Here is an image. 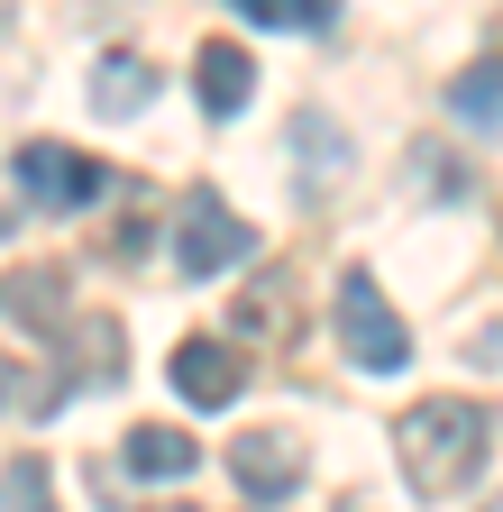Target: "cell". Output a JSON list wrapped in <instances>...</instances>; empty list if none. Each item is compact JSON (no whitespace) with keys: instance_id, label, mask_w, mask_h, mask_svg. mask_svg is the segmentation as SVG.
I'll list each match as a JSON object with an SVG mask.
<instances>
[{"instance_id":"6","label":"cell","mask_w":503,"mask_h":512,"mask_svg":"<svg viewBox=\"0 0 503 512\" xmlns=\"http://www.w3.org/2000/svg\"><path fill=\"white\" fill-rule=\"evenodd\" d=\"M174 394L193 403V412L238 403V394H247V366H238V348H220V339H183V348H174Z\"/></svg>"},{"instance_id":"10","label":"cell","mask_w":503,"mask_h":512,"mask_svg":"<svg viewBox=\"0 0 503 512\" xmlns=\"http://www.w3.org/2000/svg\"><path fill=\"white\" fill-rule=\"evenodd\" d=\"M449 110L467 128H485V138H503V55L494 64H467V74L449 83Z\"/></svg>"},{"instance_id":"7","label":"cell","mask_w":503,"mask_h":512,"mask_svg":"<svg viewBox=\"0 0 503 512\" xmlns=\"http://www.w3.org/2000/svg\"><path fill=\"white\" fill-rule=\"evenodd\" d=\"M193 92H202V110H211V119L247 110V92H257V64H247V46H229V37L193 46Z\"/></svg>"},{"instance_id":"15","label":"cell","mask_w":503,"mask_h":512,"mask_svg":"<svg viewBox=\"0 0 503 512\" xmlns=\"http://www.w3.org/2000/svg\"><path fill=\"white\" fill-rule=\"evenodd\" d=\"M0 512H55L46 458H10V467H0Z\"/></svg>"},{"instance_id":"13","label":"cell","mask_w":503,"mask_h":512,"mask_svg":"<svg viewBox=\"0 0 503 512\" xmlns=\"http://www.w3.org/2000/svg\"><path fill=\"white\" fill-rule=\"evenodd\" d=\"M55 403H65V375H28V357H0V412L46 421Z\"/></svg>"},{"instance_id":"14","label":"cell","mask_w":503,"mask_h":512,"mask_svg":"<svg viewBox=\"0 0 503 512\" xmlns=\"http://www.w3.org/2000/svg\"><path fill=\"white\" fill-rule=\"evenodd\" d=\"M74 348H83V375H129V339H119V320H101V311H83L74 320Z\"/></svg>"},{"instance_id":"1","label":"cell","mask_w":503,"mask_h":512,"mask_svg":"<svg viewBox=\"0 0 503 512\" xmlns=\"http://www.w3.org/2000/svg\"><path fill=\"white\" fill-rule=\"evenodd\" d=\"M485 448H494V412L476 394H421L403 421H394V458H403V485L421 503H449L467 494V476L485 467Z\"/></svg>"},{"instance_id":"5","label":"cell","mask_w":503,"mask_h":512,"mask_svg":"<svg viewBox=\"0 0 503 512\" xmlns=\"http://www.w3.org/2000/svg\"><path fill=\"white\" fill-rule=\"evenodd\" d=\"M229 476H238V494L284 503V494L302 485V439H293V430H247V439L229 448Z\"/></svg>"},{"instance_id":"3","label":"cell","mask_w":503,"mask_h":512,"mask_svg":"<svg viewBox=\"0 0 503 512\" xmlns=\"http://www.w3.org/2000/svg\"><path fill=\"white\" fill-rule=\"evenodd\" d=\"M247 247H257V238H247V220L220 202V192H193V202H183V220H174V266L193 275V284L202 275H229Z\"/></svg>"},{"instance_id":"8","label":"cell","mask_w":503,"mask_h":512,"mask_svg":"<svg viewBox=\"0 0 503 512\" xmlns=\"http://www.w3.org/2000/svg\"><path fill=\"white\" fill-rule=\"evenodd\" d=\"M193 458H202V439L174 430V421H138L129 448H119V467H129V476H193Z\"/></svg>"},{"instance_id":"18","label":"cell","mask_w":503,"mask_h":512,"mask_svg":"<svg viewBox=\"0 0 503 512\" xmlns=\"http://www.w3.org/2000/svg\"><path fill=\"white\" fill-rule=\"evenodd\" d=\"M147 512H193V503H147Z\"/></svg>"},{"instance_id":"19","label":"cell","mask_w":503,"mask_h":512,"mask_svg":"<svg viewBox=\"0 0 503 512\" xmlns=\"http://www.w3.org/2000/svg\"><path fill=\"white\" fill-rule=\"evenodd\" d=\"M485 512H503V494H494V503H485Z\"/></svg>"},{"instance_id":"17","label":"cell","mask_w":503,"mask_h":512,"mask_svg":"<svg viewBox=\"0 0 503 512\" xmlns=\"http://www.w3.org/2000/svg\"><path fill=\"white\" fill-rule=\"evenodd\" d=\"M247 19H266V28H330L339 0H238Z\"/></svg>"},{"instance_id":"11","label":"cell","mask_w":503,"mask_h":512,"mask_svg":"<svg viewBox=\"0 0 503 512\" xmlns=\"http://www.w3.org/2000/svg\"><path fill=\"white\" fill-rule=\"evenodd\" d=\"M238 330L247 339H293V275H257V293H238Z\"/></svg>"},{"instance_id":"9","label":"cell","mask_w":503,"mask_h":512,"mask_svg":"<svg viewBox=\"0 0 503 512\" xmlns=\"http://www.w3.org/2000/svg\"><path fill=\"white\" fill-rule=\"evenodd\" d=\"M147 101H156V74H147L138 55H101L92 64V110L101 119H138Z\"/></svg>"},{"instance_id":"16","label":"cell","mask_w":503,"mask_h":512,"mask_svg":"<svg viewBox=\"0 0 503 512\" xmlns=\"http://www.w3.org/2000/svg\"><path fill=\"white\" fill-rule=\"evenodd\" d=\"M293 138H302V192H321L330 165L348 174V147H330V119H321V110H302V119H293Z\"/></svg>"},{"instance_id":"12","label":"cell","mask_w":503,"mask_h":512,"mask_svg":"<svg viewBox=\"0 0 503 512\" xmlns=\"http://www.w3.org/2000/svg\"><path fill=\"white\" fill-rule=\"evenodd\" d=\"M0 311L28 320V330H46L55 311H65V275L55 266H28V275H0Z\"/></svg>"},{"instance_id":"4","label":"cell","mask_w":503,"mask_h":512,"mask_svg":"<svg viewBox=\"0 0 503 512\" xmlns=\"http://www.w3.org/2000/svg\"><path fill=\"white\" fill-rule=\"evenodd\" d=\"M19 192H28L37 211H83L92 192H101V165L74 156L65 138H37V147H19Z\"/></svg>"},{"instance_id":"2","label":"cell","mask_w":503,"mask_h":512,"mask_svg":"<svg viewBox=\"0 0 503 512\" xmlns=\"http://www.w3.org/2000/svg\"><path fill=\"white\" fill-rule=\"evenodd\" d=\"M330 320H339V357H348L357 375H394V366H412V330H403V311L385 302V284H375L366 266L339 275Z\"/></svg>"}]
</instances>
